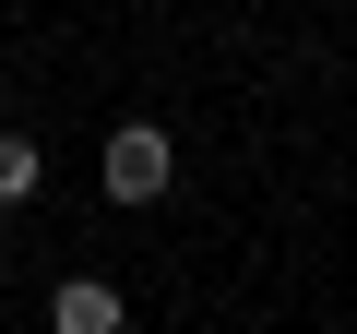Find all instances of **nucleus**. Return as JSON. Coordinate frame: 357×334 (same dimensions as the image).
Masks as SVG:
<instances>
[{"mask_svg": "<svg viewBox=\"0 0 357 334\" xmlns=\"http://www.w3.org/2000/svg\"><path fill=\"white\" fill-rule=\"evenodd\" d=\"M155 191H167V131L131 119V131L107 143V203H155Z\"/></svg>", "mask_w": 357, "mask_h": 334, "instance_id": "nucleus-1", "label": "nucleus"}, {"mask_svg": "<svg viewBox=\"0 0 357 334\" xmlns=\"http://www.w3.org/2000/svg\"><path fill=\"white\" fill-rule=\"evenodd\" d=\"M48 322H60V334H119V286H96V275H72V286L48 298Z\"/></svg>", "mask_w": 357, "mask_h": 334, "instance_id": "nucleus-2", "label": "nucleus"}, {"mask_svg": "<svg viewBox=\"0 0 357 334\" xmlns=\"http://www.w3.org/2000/svg\"><path fill=\"white\" fill-rule=\"evenodd\" d=\"M13 203H36V143L0 131V215H13Z\"/></svg>", "mask_w": 357, "mask_h": 334, "instance_id": "nucleus-3", "label": "nucleus"}]
</instances>
